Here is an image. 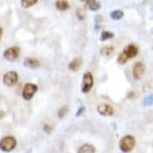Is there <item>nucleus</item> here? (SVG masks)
Here are the masks:
<instances>
[{
    "instance_id": "nucleus-16",
    "label": "nucleus",
    "mask_w": 153,
    "mask_h": 153,
    "mask_svg": "<svg viewBox=\"0 0 153 153\" xmlns=\"http://www.w3.org/2000/svg\"><path fill=\"white\" fill-rule=\"evenodd\" d=\"M114 50L115 48L112 46H105L103 47L100 51V53L102 55H104V56H109L114 52Z\"/></svg>"
},
{
    "instance_id": "nucleus-13",
    "label": "nucleus",
    "mask_w": 153,
    "mask_h": 153,
    "mask_svg": "<svg viewBox=\"0 0 153 153\" xmlns=\"http://www.w3.org/2000/svg\"><path fill=\"white\" fill-rule=\"evenodd\" d=\"M55 7L60 11H64L70 7V5L67 0H57L55 2Z\"/></svg>"
},
{
    "instance_id": "nucleus-18",
    "label": "nucleus",
    "mask_w": 153,
    "mask_h": 153,
    "mask_svg": "<svg viewBox=\"0 0 153 153\" xmlns=\"http://www.w3.org/2000/svg\"><path fill=\"white\" fill-rule=\"evenodd\" d=\"M38 0H21V5L23 8H29L36 4Z\"/></svg>"
},
{
    "instance_id": "nucleus-26",
    "label": "nucleus",
    "mask_w": 153,
    "mask_h": 153,
    "mask_svg": "<svg viewBox=\"0 0 153 153\" xmlns=\"http://www.w3.org/2000/svg\"><path fill=\"white\" fill-rule=\"evenodd\" d=\"M79 1H80V2H85L86 0H79Z\"/></svg>"
},
{
    "instance_id": "nucleus-20",
    "label": "nucleus",
    "mask_w": 153,
    "mask_h": 153,
    "mask_svg": "<svg viewBox=\"0 0 153 153\" xmlns=\"http://www.w3.org/2000/svg\"><path fill=\"white\" fill-rule=\"evenodd\" d=\"M103 21L102 19V17H101L100 15H97V16H95V29H97L98 30L99 28H100V23Z\"/></svg>"
},
{
    "instance_id": "nucleus-8",
    "label": "nucleus",
    "mask_w": 153,
    "mask_h": 153,
    "mask_svg": "<svg viewBox=\"0 0 153 153\" xmlns=\"http://www.w3.org/2000/svg\"><path fill=\"white\" fill-rule=\"evenodd\" d=\"M98 112L103 116H111L114 114V109L108 103H101L97 108Z\"/></svg>"
},
{
    "instance_id": "nucleus-14",
    "label": "nucleus",
    "mask_w": 153,
    "mask_h": 153,
    "mask_svg": "<svg viewBox=\"0 0 153 153\" xmlns=\"http://www.w3.org/2000/svg\"><path fill=\"white\" fill-rule=\"evenodd\" d=\"M95 147L91 144H83L79 148L78 152L77 153H95Z\"/></svg>"
},
{
    "instance_id": "nucleus-5",
    "label": "nucleus",
    "mask_w": 153,
    "mask_h": 153,
    "mask_svg": "<svg viewBox=\"0 0 153 153\" xmlns=\"http://www.w3.org/2000/svg\"><path fill=\"white\" fill-rule=\"evenodd\" d=\"M20 48L19 47H11V48H7V50L4 51L3 52V57L7 59V60L13 62V61L16 60L18 57L19 56L20 54Z\"/></svg>"
},
{
    "instance_id": "nucleus-6",
    "label": "nucleus",
    "mask_w": 153,
    "mask_h": 153,
    "mask_svg": "<svg viewBox=\"0 0 153 153\" xmlns=\"http://www.w3.org/2000/svg\"><path fill=\"white\" fill-rule=\"evenodd\" d=\"M19 80V75L17 72H15L14 71H8L3 75V83L7 87H13L18 83Z\"/></svg>"
},
{
    "instance_id": "nucleus-19",
    "label": "nucleus",
    "mask_w": 153,
    "mask_h": 153,
    "mask_svg": "<svg viewBox=\"0 0 153 153\" xmlns=\"http://www.w3.org/2000/svg\"><path fill=\"white\" fill-rule=\"evenodd\" d=\"M68 108L67 106H63L58 111V116L59 118H63L64 116L68 114Z\"/></svg>"
},
{
    "instance_id": "nucleus-7",
    "label": "nucleus",
    "mask_w": 153,
    "mask_h": 153,
    "mask_svg": "<svg viewBox=\"0 0 153 153\" xmlns=\"http://www.w3.org/2000/svg\"><path fill=\"white\" fill-rule=\"evenodd\" d=\"M121 54L128 60L130 59L136 57V55H137V54H138V48L134 44H130V45L127 46L124 48V50L123 51V52H121Z\"/></svg>"
},
{
    "instance_id": "nucleus-10",
    "label": "nucleus",
    "mask_w": 153,
    "mask_h": 153,
    "mask_svg": "<svg viewBox=\"0 0 153 153\" xmlns=\"http://www.w3.org/2000/svg\"><path fill=\"white\" fill-rule=\"evenodd\" d=\"M100 3L98 0H86L84 8L86 10L97 11L100 8Z\"/></svg>"
},
{
    "instance_id": "nucleus-25",
    "label": "nucleus",
    "mask_w": 153,
    "mask_h": 153,
    "mask_svg": "<svg viewBox=\"0 0 153 153\" xmlns=\"http://www.w3.org/2000/svg\"><path fill=\"white\" fill-rule=\"evenodd\" d=\"M3 35V29L0 27V39H1V36Z\"/></svg>"
},
{
    "instance_id": "nucleus-24",
    "label": "nucleus",
    "mask_w": 153,
    "mask_h": 153,
    "mask_svg": "<svg viewBox=\"0 0 153 153\" xmlns=\"http://www.w3.org/2000/svg\"><path fill=\"white\" fill-rule=\"evenodd\" d=\"M84 111H85V108H84V107H82V108H79L78 110V111H77V113H76V116H80L81 114H83V113L84 112Z\"/></svg>"
},
{
    "instance_id": "nucleus-22",
    "label": "nucleus",
    "mask_w": 153,
    "mask_h": 153,
    "mask_svg": "<svg viewBox=\"0 0 153 153\" xmlns=\"http://www.w3.org/2000/svg\"><path fill=\"white\" fill-rule=\"evenodd\" d=\"M52 127L50 125H48V124H46L44 125V131H45L46 132L48 133V134H50L51 132V131H52Z\"/></svg>"
},
{
    "instance_id": "nucleus-15",
    "label": "nucleus",
    "mask_w": 153,
    "mask_h": 153,
    "mask_svg": "<svg viewBox=\"0 0 153 153\" xmlns=\"http://www.w3.org/2000/svg\"><path fill=\"white\" fill-rule=\"evenodd\" d=\"M124 13L121 10H115L110 13V17L113 20H120L123 17Z\"/></svg>"
},
{
    "instance_id": "nucleus-2",
    "label": "nucleus",
    "mask_w": 153,
    "mask_h": 153,
    "mask_svg": "<svg viewBox=\"0 0 153 153\" xmlns=\"http://www.w3.org/2000/svg\"><path fill=\"white\" fill-rule=\"evenodd\" d=\"M136 145V140L132 136H125L120 141V148L124 153L129 152Z\"/></svg>"
},
{
    "instance_id": "nucleus-4",
    "label": "nucleus",
    "mask_w": 153,
    "mask_h": 153,
    "mask_svg": "<svg viewBox=\"0 0 153 153\" xmlns=\"http://www.w3.org/2000/svg\"><path fill=\"white\" fill-rule=\"evenodd\" d=\"M94 80H93V76L91 73L88 71L83 75V81H82V85H81V89L83 93H88L92 88Z\"/></svg>"
},
{
    "instance_id": "nucleus-21",
    "label": "nucleus",
    "mask_w": 153,
    "mask_h": 153,
    "mask_svg": "<svg viewBox=\"0 0 153 153\" xmlns=\"http://www.w3.org/2000/svg\"><path fill=\"white\" fill-rule=\"evenodd\" d=\"M152 103V95H151L149 96H148L146 100H144V105L146 106H149Z\"/></svg>"
},
{
    "instance_id": "nucleus-1",
    "label": "nucleus",
    "mask_w": 153,
    "mask_h": 153,
    "mask_svg": "<svg viewBox=\"0 0 153 153\" xmlns=\"http://www.w3.org/2000/svg\"><path fill=\"white\" fill-rule=\"evenodd\" d=\"M16 144L17 141L14 136H5L0 140V149L5 152H9L15 149Z\"/></svg>"
},
{
    "instance_id": "nucleus-3",
    "label": "nucleus",
    "mask_w": 153,
    "mask_h": 153,
    "mask_svg": "<svg viewBox=\"0 0 153 153\" xmlns=\"http://www.w3.org/2000/svg\"><path fill=\"white\" fill-rule=\"evenodd\" d=\"M38 91L37 85H35L34 83H27L24 88H23V98L25 100H30L33 98V96L35 95V92Z\"/></svg>"
},
{
    "instance_id": "nucleus-23",
    "label": "nucleus",
    "mask_w": 153,
    "mask_h": 153,
    "mask_svg": "<svg viewBox=\"0 0 153 153\" xmlns=\"http://www.w3.org/2000/svg\"><path fill=\"white\" fill-rule=\"evenodd\" d=\"M77 16H78V18L80 19V20L83 19H84V13L83 12V10H77Z\"/></svg>"
},
{
    "instance_id": "nucleus-9",
    "label": "nucleus",
    "mask_w": 153,
    "mask_h": 153,
    "mask_svg": "<svg viewBox=\"0 0 153 153\" xmlns=\"http://www.w3.org/2000/svg\"><path fill=\"white\" fill-rule=\"evenodd\" d=\"M144 71H145V67H144V64L143 63H141V62L136 63L132 70L133 77L136 79H140L142 78Z\"/></svg>"
},
{
    "instance_id": "nucleus-12",
    "label": "nucleus",
    "mask_w": 153,
    "mask_h": 153,
    "mask_svg": "<svg viewBox=\"0 0 153 153\" xmlns=\"http://www.w3.org/2000/svg\"><path fill=\"white\" fill-rule=\"evenodd\" d=\"M23 63H24L25 67H27V68H31V69H36V68H38L40 66L39 61L38 60V59H35L32 58L26 59L24 62H23Z\"/></svg>"
},
{
    "instance_id": "nucleus-11",
    "label": "nucleus",
    "mask_w": 153,
    "mask_h": 153,
    "mask_svg": "<svg viewBox=\"0 0 153 153\" xmlns=\"http://www.w3.org/2000/svg\"><path fill=\"white\" fill-rule=\"evenodd\" d=\"M82 63H83V61L80 58L74 59L68 64V68H69V70L72 71H77L80 68Z\"/></svg>"
},
{
    "instance_id": "nucleus-17",
    "label": "nucleus",
    "mask_w": 153,
    "mask_h": 153,
    "mask_svg": "<svg viewBox=\"0 0 153 153\" xmlns=\"http://www.w3.org/2000/svg\"><path fill=\"white\" fill-rule=\"evenodd\" d=\"M114 33L108 31V30H103V32L101 33L100 35V40L101 41H106L110 39H112L114 37Z\"/></svg>"
}]
</instances>
